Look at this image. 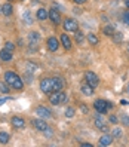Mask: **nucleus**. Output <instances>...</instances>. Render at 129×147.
<instances>
[{"mask_svg": "<svg viewBox=\"0 0 129 147\" xmlns=\"http://www.w3.org/2000/svg\"><path fill=\"white\" fill-rule=\"evenodd\" d=\"M36 113H37V116L42 117V119L52 117V111H50V109H48V107H45V106H39V107L36 109Z\"/></svg>", "mask_w": 129, "mask_h": 147, "instance_id": "obj_7", "label": "nucleus"}, {"mask_svg": "<svg viewBox=\"0 0 129 147\" xmlns=\"http://www.w3.org/2000/svg\"><path fill=\"white\" fill-rule=\"evenodd\" d=\"M61 45H62L67 51L71 49V39L68 37V34H65V33L61 34Z\"/></svg>", "mask_w": 129, "mask_h": 147, "instance_id": "obj_15", "label": "nucleus"}, {"mask_svg": "<svg viewBox=\"0 0 129 147\" xmlns=\"http://www.w3.org/2000/svg\"><path fill=\"white\" fill-rule=\"evenodd\" d=\"M64 89V80L61 77H54V92L62 91Z\"/></svg>", "mask_w": 129, "mask_h": 147, "instance_id": "obj_17", "label": "nucleus"}, {"mask_svg": "<svg viewBox=\"0 0 129 147\" xmlns=\"http://www.w3.org/2000/svg\"><path fill=\"white\" fill-rule=\"evenodd\" d=\"M58 46H59V42H58L56 37H49L48 39V49L50 51V52H56Z\"/></svg>", "mask_w": 129, "mask_h": 147, "instance_id": "obj_11", "label": "nucleus"}, {"mask_svg": "<svg viewBox=\"0 0 129 147\" xmlns=\"http://www.w3.org/2000/svg\"><path fill=\"white\" fill-rule=\"evenodd\" d=\"M5 82L11 86V88H13V89H16V91H19V89H22L24 88V82H22V79L16 74L15 71H6L5 73Z\"/></svg>", "mask_w": 129, "mask_h": 147, "instance_id": "obj_1", "label": "nucleus"}, {"mask_svg": "<svg viewBox=\"0 0 129 147\" xmlns=\"http://www.w3.org/2000/svg\"><path fill=\"white\" fill-rule=\"evenodd\" d=\"M5 49H6V51H11V52H13L15 45H13L12 42H6V43H5Z\"/></svg>", "mask_w": 129, "mask_h": 147, "instance_id": "obj_29", "label": "nucleus"}, {"mask_svg": "<svg viewBox=\"0 0 129 147\" xmlns=\"http://www.w3.org/2000/svg\"><path fill=\"white\" fill-rule=\"evenodd\" d=\"M95 126L99 129V131H102V132H108V126L105 125V122H104V119L101 117V113L98 115V116H95Z\"/></svg>", "mask_w": 129, "mask_h": 147, "instance_id": "obj_9", "label": "nucleus"}, {"mask_svg": "<svg viewBox=\"0 0 129 147\" xmlns=\"http://www.w3.org/2000/svg\"><path fill=\"white\" fill-rule=\"evenodd\" d=\"M49 101L50 104L54 106H59V104H64L67 101V94L64 91H58V92H52L49 95Z\"/></svg>", "mask_w": 129, "mask_h": 147, "instance_id": "obj_2", "label": "nucleus"}, {"mask_svg": "<svg viewBox=\"0 0 129 147\" xmlns=\"http://www.w3.org/2000/svg\"><path fill=\"white\" fill-rule=\"evenodd\" d=\"M111 143H113V135H110V134H107V132H104V135H102V137L99 138V141H98V144H99L101 147L110 146Z\"/></svg>", "mask_w": 129, "mask_h": 147, "instance_id": "obj_12", "label": "nucleus"}, {"mask_svg": "<svg viewBox=\"0 0 129 147\" xmlns=\"http://www.w3.org/2000/svg\"><path fill=\"white\" fill-rule=\"evenodd\" d=\"M125 5H126V7L129 9V0H125Z\"/></svg>", "mask_w": 129, "mask_h": 147, "instance_id": "obj_38", "label": "nucleus"}, {"mask_svg": "<svg viewBox=\"0 0 129 147\" xmlns=\"http://www.w3.org/2000/svg\"><path fill=\"white\" fill-rule=\"evenodd\" d=\"M0 59H2L3 63H9L12 59V52H11V51H6L3 48L2 51H0Z\"/></svg>", "mask_w": 129, "mask_h": 147, "instance_id": "obj_16", "label": "nucleus"}, {"mask_svg": "<svg viewBox=\"0 0 129 147\" xmlns=\"http://www.w3.org/2000/svg\"><path fill=\"white\" fill-rule=\"evenodd\" d=\"M111 135L116 137V138H120V137H122V129H120V128H114L113 131H111Z\"/></svg>", "mask_w": 129, "mask_h": 147, "instance_id": "obj_28", "label": "nucleus"}, {"mask_svg": "<svg viewBox=\"0 0 129 147\" xmlns=\"http://www.w3.org/2000/svg\"><path fill=\"white\" fill-rule=\"evenodd\" d=\"M22 21L27 24V25H30V24H33V18H31V13H30V11H25L24 13H22Z\"/></svg>", "mask_w": 129, "mask_h": 147, "instance_id": "obj_22", "label": "nucleus"}, {"mask_svg": "<svg viewBox=\"0 0 129 147\" xmlns=\"http://www.w3.org/2000/svg\"><path fill=\"white\" fill-rule=\"evenodd\" d=\"M128 91H129V85H128Z\"/></svg>", "mask_w": 129, "mask_h": 147, "instance_id": "obj_39", "label": "nucleus"}, {"mask_svg": "<svg viewBox=\"0 0 129 147\" xmlns=\"http://www.w3.org/2000/svg\"><path fill=\"white\" fill-rule=\"evenodd\" d=\"M28 40H30L31 45H33V43H37V42L40 40V34H39L37 31H31V33L28 34Z\"/></svg>", "mask_w": 129, "mask_h": 147, "instance_id": "obj_20", "label": "nucleus"}, {"mask_svg": "<svg viewBox=\"0 0 129 147\" xmlns=\"http://www.w3.org/2000/svg\"><path fill=\"white\" fill-rule=\"evenodd\" d=\"M36 16H37V20L45 21L46 18H49V12L45 9V7H40V9L37 11V13H36Z\"/></svg>", "mask_w": 129, "mask_h": 147, "instance_id": "obj_19", "label": "nucleus"}, {"mask_svg": "<svg viewBox=\"0 0 129 147\" xmlns=\"http://www.w3.org/2000/svg\"><path fill=\"white\" fill-rule=\"evenodd\" d=\"M93 89H95V88H92L89 83H83V85H82V88H80L82 94L86 95V97H91V95L93 94Z\"/></svg>", "mask_w": 129, "mask_h": 147, "instance_id": "obj_18", "label": "nucleus"}, {"mask_svg": "<svg viewBox=\"0 0 129 147\" xmlns=\"http://www.w3.org/2000/svg\"><path fill=\"white\" fill-rule=\"evenodd\" d=\"M74 115H76V110H74L73 107H68V109L65 110V117L71 119V117H74Z\"/></svg>", "mask_w": 129, "mask_h": 147, "instance_id": "obj_25", "label": "nucleus"}, {"mask_svg": "<svg viewBox=\"0 0 129 147\" xmlns=\"http://www.w3.org/2000/svg\"><path fill=\"white\" fill-rule=\"evenodd\" d=\"M0 92H2V94H7V92H9V88H7L6 82H0Z\"/></svg>", "mask_w": 129, "mask_h": 147, "instance_id": "obj_26", "label": "nucleus"}, {"mask_svg": "<svg viewBox=\"0 0 129 147\" xmlns=\"http://www.w3.org/2000/svg\"><path fill=\"white\" fill-rule=\"evenodd\" d=\"M33 126L36 128L37 131H40V132H45L46 129H49V128H48V123H46L42 117H39V119H33Z\"/></svg>", "mask_w": 129, "mask_h": 147, "instance_id": "obj_8", "label": "nucleus"}, {"mask_svg": "<svg viewBox=\"0 0 129 147\" xmlns=\"http://www.w3.org/2000/svg\"><path fill=\"white\" fill-rule=\"evenodd\" d=\"M40 91L43 94H48V95L52 94L54 92V79H50V77L42 79V82H40Z\"/></svg>", "mask_w": 129, "mask_h": 147, "instance_id": "obj_3", "label": "nucleus"}, {"mask_svg": "<svg viewBox=\"0 0 129 147\" xmlns=\"http://www.w3.org/2000/svg\"><path fill=\"white\" fill-rule=\"evenodd\" d=\"M62 25H64V30H65V31L76 33L77 30H79V22H77L76 20H73V18H67Z\"/></svg>", "mask_w": 129, "mask_h": 147, "instance_id": "obj_5", "label": "nucleus"}, {"mask_svg": "<svg viewBox=\"0 0 129 147\" xmlns=\"http://www.w3.org/2000/svg\"><path fill=\"white\" fill-rule=\"evenodd\" d=\"M0 12H2L5 16H11L13 13V6L11 3H5L2 7H0Z\"/></svg>", "mask_w": 129, "mask_h": 147, "instance_id": "obj_14", "label": "nucleus"}, {"mask_svg": "<svg viewBox=\"0 0 129 147\" xmlns=\"http://www.w3.org/2000/svg\"><path fill=\"white\" fill-rule=\"evenodd\" d=\"M123 20H125V22L129 25V12H126V13L123 15Z\"/></svg>", "mask_w": 129, "mask_h": 147, "instance_id": "obj_34", "label": "nucleus"}, {"mask_svg": "<svg viewBox=\"0 0 129 147\" xmlns=\"http://www.w3.org/2000/svg\"><path fill=\"white\" fill-rule=\"evenodd\" d=\"M113 40H114V42H122V40H123L122 33H114V34H113Z\"/></svg>", "mask_w": 129, "mask_h": 147, "instance_id": "obj_30", "label": "nucleus"}, {"mask_svg": "<svg viewBox=\"0 0 129 147\" xmlns=\"http://www.w3.org/2000/svg\"><path fill=\"white\" fill-rule=\"evenodd\" d=\"M122 122H123L125 126H129V116L128 115H123L122 116Z\"/></svg>", "mask_w": 129, "mask_h": 147, "instance_id": "obj_31", "label": "nucleus"}, {"mask_svg": "<svg viewBox=\"0 0 129 147\" xmlns=\"http://www.w3.org/2000/svg\"><path fill=\"white\" fill-rule=\"evenodd\" d=\"M49 20L50 21H52L54 24H59V22H61V15H59V12L56 11V9H50L49 11Z\"/></svg>", "mask_w": 129, "mask_h": 147, "instance_id": "obj_13", "label": "nucleus"}, {"mask_svg": "<svg viewBox=\"0 0 129 147\" xmlns=\"http://www.w3.org/2000/svg\"><path fill=\"white\" fill-rule=\"evenodd\" d=\"M102 33H104L105 36H110V37H113V34L116 33V30H114V27H113V25H105V27L102 28Z\"/></svg>", "mask_w": 129, "mask_h": 147, "instance_id": "obj_21", "label": "nucleus"}, {"mask_svg": "<svg viewBox=\"0 0 129 147\" xmlns=\"http://www.w3.org/2000/svg\"><path fill=\"white\" fill-rule=\"evenodd\" d=\"M128 51H129V48H128Z\"/></svg>", "mask_w": 129, "mask_h": 147, "instance_id": "obj_40", "label": "nucleus"}, {"mask_svg": "<svg viewBox=\"0 0 129 147\" xmlns=\"http://www.w3.org/2000/svg\"><path fill=\"white\" fill-rule=\"evenodd\" d=\"M88 40H89L91 45H98V42H99V39L97 37V34H93V33L88 34Z\"/></svg>", "mask_w": 129, "mask_h": 147, "instance_id": "obj_24", "label": "nucleus"}, {"mask_svg": "<svg viewBox=\"0 0 129 147\" xmlns=\"http://www.w3.org/2000/svg\"><path fill=\"white\" fill-rule=\"evenodd\" d=\"M108 120L111 123H117V116H114V115H111L110 117H108Z\"/></svg>", "mask_w": 129, "mask_h": 147, "instance_id": "obj_32", "label": "nucleus"}, {"mask_svg": "<svg viewBox=\"0 0 129 147\" xmlns=\"http://www.w3.org/2000/svg\"><path fill=\"white\" fill-rule=\"evenodd\" d=\"M88 0H73V3L74 5H83V3H86Z\"/></svg>", "mask_w": 129, "mask_h": 147, "instance_id": "obj_33", "label": "nucleus"}, {"mask_svg": "<svg viewBox=\"0 0 129 147\" xmlns=\"http://www.w3.org/2000/svg\"><path fill=\"white\" fill-rule=\"evenodd\" d=\"M80 146H83V147H92V144H89V143H82Z\"/></svg>", "mask_w": 129, "mask_h": 147, "instance_id": "obj_37", "label": "nucleus"}, {"mask_svg": "<svg viewBox=\"0 0 129 147\" xmlns=\"http://www.w3.org/2000/svg\"><path fill=\"white\" fill-rule=\"evenodd\" d=\"M85 82L89 83L92 88H97V86L99 85V77L93 73V71H86V73H85Z\"/></svg>", "mask_w": 129, "mask_h": 147, "instance_id": "obj_4", "label": "nucleus"}, {"mask_svg": "<svg viewBox=\"0 0 129 147\" xmlns=\"http://www.w3.org/2000/svg\"><path fill=\"white\" fill-rule=\"evenodd\" d=\"M7 100H9V98H7V97H6V98H0V106H2V104H3V102H6Z\"/></svg>", "mask_w": 129, "mask_h": 147, "instance_id": "obj_36", "label": "nucleus"}, {"mask_svg": "<svg viewBox=\"0 0 129 147\" xmlns=\"http://www.w3.org/2000/svg\"><path fill=\"white\" fill-rule=\"evenodd\" d=\"M83 39H85V37H83V33L77 30V31H76V42H77V43H79V45H80V43L83 42Z\"/></svg>", "mask_w": 129, "mask_h": 147, "instance_id": "obj_27", "label": "nucleus"}, {"mask_svg": "<svg viewBox=\"0 0 129 147\" xmlns=\"http://www.w3.org/2000/svg\"><path fill=\"white\" fill-rule=\"evenodd\" d=\"M93 109H95L98 113L105 115L107 111H108V102L105 100H97L95 102H93Z\"/></svg>", "mask_w": 129, "mask_h": 147, "instance_id": "obj_6", "label": "nucleus"}, {"mask_svg": "<svg viewBox=\"0 0 129 147\" xmlns=\"http://www.w3.org/2000/svg\"><path fill=\"white\" fill-rule=\"evenodd\" d=\"M11 123H12V126L15 129H22L25 126V120L22 117H19V116H13L12 120H11Z\"/></svg>", "mask_w": 129, "mask_h": 147, "instance_id": "obj_10", "label": "nucleus"}, {"mask_svg": "<svg viewBox=\"0 0 129 147\" xmlns=\"http://www.w3.org/2000/svg\"><path fill=\"white\" fill-rule=\"evenodd\" d=\"M11 141V135L7 132H0V143L2 144H7Z\"/></svg>", "mask_w": 129, "mask_h": 147, "instance_id": "obj_23", "label": "nucleus"}, {"mask_svg": "<svg viewBox=\"0 0 129 147\" xmlns=\"http://www.w3.org/2000/svg\"><path fill=\"white\" fill-rule=\"evenodd\" d=\"M80 110L83 111V113H88V107L86 106H80Z\"/></svg>", "mask_w": 129, "mask_h": 147, "instance_id": "obj_35", "label": "nucleus"}]
</instances>
